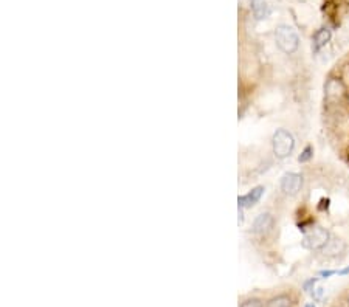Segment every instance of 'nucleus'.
Masks as SVG:
<instances>
[{"label":"nucleus","instance_id":"obj_14","mask_svg":"<svg viewBox=\"0 0 349 307\" xmlns=\"http://www.w3.org/2000/svg\"><path fill=\"white\" fill-rule=\"evenodd\" d=\"M318 281V278H310L309 281H306L304 284H303V288H304V290L306 292H312V290H314V285H315V282Z\"/></svg>","mask_w":349,"mask_h":307},{"label":"nucleus","instance_id":"obj_5","mask_svg":"<svg viewBox=\"0 0 349 307\" xmlns=\"http://www.w3.org/2000/svg\"><path fill=\"white\" fill-rule=\"evenodd\" d=\"M272 227H273V216L270 213H263L253 221L251 230L256 234H266L272 230Z\"/></svg>","mask_w":349,"mask_h":307},{"label":"nucleus","instance_id":"obj_17","mask_svg":"<svg viewBox=\"0 0 349 307\" xmlns=\"http://www.w3.org/2000/svg\"><path fill=\"white\" fill-rule=\"evenodd\" d=\"M347 273H349V267H346V268H343V270H338L337 275H347Z\"/></svg>","mask_w":349,"mask_h":307},{"label":"nucleus","instance_id":"obj_6","mask_svg":"<svg viewBox=\"0 0 349 307\" xmlns=\"http://www.w3.org/2000/svg\"><path fill=\"white\" fill-rule=\"evenodd\" d=\"M264 186H256L253 188L247 195H241L239 198H237V203H239V208H250L253 205H256L259 202L261 195L264 194Z\"/></svg>","mask_w":349,"mask_h":307},{"label":"nucleus","instance_id":"obj_11","mask_svg":"<svg viewBox=\"0 0 349 307\" xmlns=\"http://www.w3.org/2000/svg\"><path fill=\"white\" fill-rule=\"evenodd\" d=\"M267 307H290V299L284 295L273 298L267 302Z\"/></svg>","mask_w":349,"mask_h":307},{"label":"nucleus","instance_id":"obj_18","mask_svg":"<svg viewBox=\"0 0 349 307\" xmlns=\"http://www.w3.org/2000/svg\"><path fill=\"white\" fill-rule=\"evenodd\" d=\"M304 307H317V305H315V304H312V302H309V304H306Z\"/></svg>","mask_w":349,"mask_h":307},{"label":"nucleus","instance_id":"obj_9","mask_svg":"<svg viewBox=\"0 0 349 307\" xmlns=\"http://www.w3.org/2000/svg\"><path fill=\"white\" fill-rule=\"evenodd\" d=\"M330 41V30L329 28H320L314 36V50H321L327 42Z\"/></svg>","mask_w":349,"mask_h":307},{"label":"nucleus","instance_id":"obj_3","mask_svg":"<svg viewBox=\"0 0 349 307\" xmlns=\"http://www.w3.org/2000/svg\"><path fill=\"white\" fill-rule=\"evenodd\" d=\"M330 239V234L323 227H314L310 231H307L303 238V247L309 250H321L327 241Z\"/></svg>","mask_w":349,"mask_h":307},{"label":"nucleus","instance_id":"obj_13","mask_svg":"<svg viewBox=\"0 0 349 307\" xmlns=\"http://www.w3.org/2000/svg\"><path fill=\"white\" fill-rule=\"evenodd\" d=\"M241 307H264L263 305V301L256 299V298H251V299H247L241 304Z\"/></svg>","mask_w":349,"mask_h":307},{"label":"nucleus","instance_id":"obj_19","mask_svg":"<svg viewBox=\"0 0 349 307\" xmlns=\"http://www.w3.org/2000/svg\"><path fill=\"white\" fill-rule=\"evenodd\" d=\"M347 302H349V298H347Z\"/></svg>","mask_w":349,"mask_h":307},{"label":"nucleus","instance_id":"obj_4","mask_svg":"<svg viewBox=\"0 0 349 307\" xmlns=\"http://www.w3.org/2000/svg\"><path fill=\"white\" fill-rule=\"evenodd\" d=\"M303 188V177L297 172H287L281 178V189L287 195H295Z\"/></svg>","mask_w":349,"mask_h":307},{"label":"nucleus","instance_id":"obj_8","mask_svg":"<svg viewBox=\"0 0 349 307\" xmlns=\"http://www.w3.org/2000/svg\"><path fill=\"white\" fill-rule=\"evenodd\" d=\"M251 11H253L256 19L263 21V19H266V17L270 16L272 8H270L267 0H251Z\"/></svg>","mask_w":349,"mask_h":307},{"label":"nucleus","instance_id":"obj_15","mask_svg":"<svg viewBox=\"0 0 349 307\" xmlns=\"http://www.w3.org/2000/svg\"><path fill=\"white\" fill-rule=\"evenodd\" d=\"M323 292H324L323 288H321V287H318V288H314V290L310 292V295L314 296V299H315V301H318V299L323 296Z\"/></svg>","mask_w":349,"mask_h":307},{"label":"nucleus","instance_id":"obj_16","mask_svg":"<svg viewBox=\"0 0 349 307\" xmlns=\"http://www.w3.org/2000/svg\"><path fill=\"white\" fill-rule=\"evenodd\" d=\"M337 273H338V270H323V272H320V276H323V278H329V276L337 275Z\"/></svg>","mask_w":349,"mask_h":307},{"label":"nucleus","instance_id":"obj_10","mask_svg":"<svg viewBox=\"0 0 349 307\" xmlns=\"http://www.w3.org/2000/svg\"><path fill=\"white\" fill-rule=\"evenodd\" d=\"M343 93V87L337 79H330L326 84V95L327 96H340Z\"/></svg>","mask_w":349,"mask_h":307},{"label":"nucleus","instance_id":"obj_12","mask_svg":"<svg viewBox=\"0 0 349 307\" xmlns=\"http://www.w3.org/2000/svg\"><path fill=\"white\" fill-rule=\"evenodd\" d=\"M312 157H314V148H312V146H306L304 151L300 154L298 161H300V163H306V161H309Z\"/></svg>","mask_w":349,"mask_h":307},{"label":"nucleus","instance_id":"obj_1","mask_svg":"<svg viewBox=\"0 0 349 307\" xmlns=\"http://www.w3.org/2000/svg\"><path fill=\"white\" fill-rule=\"evenodd\" d=\"M275 41H277L280 50L284 51L286 55L295 53L300 45V38L297 31L289 25H280L277 28V31H275Z\"/></svg>","mask_w":349,"mask_h":307},{"label":"nucleus","instance_id":"obj_7","mask_svg":"<svg viewBox=\"0 0 349 307\" xmlns=\"http://www.w3.org/2000/svg\"><path fill=\"white\" fill-rule=\"evenodd\" d=\"M343 251H344V244H343V241H340L337 238H330L327 241V244L321 248V253L327 258H335V256L341 255Z\"/></svg>","mask_w":349,"mask_h":307},{"label":"nucleus","instance_id":"obj_2","mask_svg":"<svg viewBox=\"0 0 349 307\" xmlns=\"http://www.w3.org/2000/svg\"><path fill=\"white\" fill-rule=\"evenodd\" d=\"M272 146H273L275 155H277L278 158H286L293 152V148H295V138H293V135L289 131L278 129L273 134Z\"/></svg>","mask_w":349,"mask_h":307}]
</instances>
